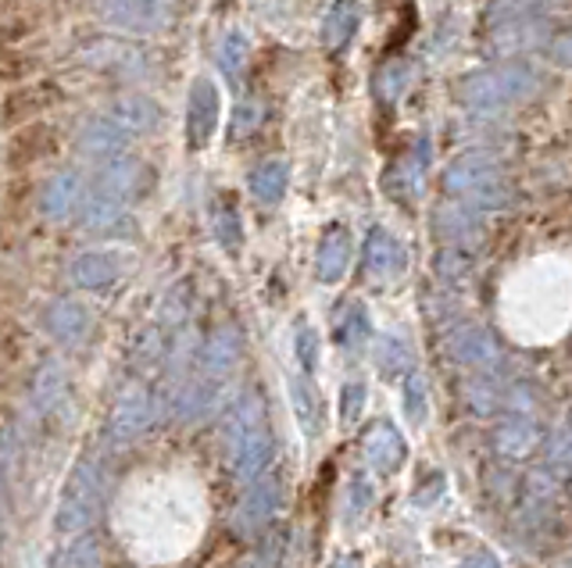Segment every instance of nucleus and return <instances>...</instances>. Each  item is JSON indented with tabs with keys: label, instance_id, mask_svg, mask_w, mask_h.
<instances>
[{
	"label": "nucleus",
	"instance_id": "f257e3e1",
	"mask_svg": "<svg viewBox=\"0 0 572 568\" xmlns=\"http://www.w3.org/2000/svg\"><path fill=\"white\" fill-rule=\"evenodd\" d=\"M226 458L237 479H258L265 476L268 461H273V433H268V408L262 393H244L226 415Z\"/></svg>",
	"mask_w": 572,
	"mask_h": 568
},
{
	"label": "nucleus",
	"instance_id": "f03ea898",
	"mask_svg": "<svg viewBox=\"0 0 572 568\" xmlns=\"http://www.w3.org/2000/svg\"><path fill=\"white\" fill-rule=\"evenodd\" d=\"M444 194L476 212H497L509 204V183L491 154L469 150L444 168Z\"/></svg>",
	"mask_w": 572,
	"mask_h": 568
},
{
	"label": "nucleus",
	"instance_id": "7ed1b4c3",
	"mask_svg": "<svg viewBox=\"0 0 572 568\" xmlns=\"http://www.w3.org/2000/svg\"><path fill=\"white\" fill-rule=\"evenodd\" d=\"M536 90H541V76H536L533 65L523 61L483 68V72H473L462 82L465 105L476 111H504L519 100H530Z\"/></svg>",
	"mask_w": 572,
	"mask_h": 568
},
{
	"label": "nucleus",
	"instance_id": "20e7f679",
	"mask_svg": "<svg viewBox=\"0 0 572 568\" xmlns=\"http://www.w3.org/2000/svg\"><path fill=\"white\" fill-rule=\"evenodd\" d=\"M97 508H100V464L93 458H82L61 493V505L55 515L58 532H87Z\"/></svg>",
	"mask_w": 572,
	"mask_h": 568
},
{
	"label": "nucleus",
	"instance_id": "39448f33",
	"mask_svg": "<svg viewBox=\"0 0 572 568\" xmlns=\"http://www.w3.org/2000/svg\"><path fill=\"white\" fill-rule=\"evenodd\" d=\"M150 179H155V172H150V165H144L140 158H129V154H122V158L105 161V168L97 172L93 194L129 204V200H137V197L147 194V189H150Z\"/></svg>",
	"mask_w": 572,
	"mask_h": 568
},
{
	"label": "nucleus",
	"instance_id": "423d86ee",
	"mask_svg": "<svg viewBox=\"0 0 572 568\" xmlns=\"http://www.w3.org/2000/svg\"><path fill=\"white\" fill-rule=\"evenodd\" d=\"M279 497H283V479L276 472L258 476L250 490L244 493V501L237 505V515H233V529L240 537H258V532L273 522V515L279 508Z\"/></svg>",
	"mask_w": 572,
	"mask_h": 568
},
{
	"label": "nucleus",
	"instance_id": "0eeeda50",
	"mask_svg": "<svg viewBox=\"0 0 572 568\" xmlns=\"http://www.w3.org/2000/svg\"><path fill=\"white\" fill-rule=\"evenodd\" d=\"M447 351L454 361H462L465 369H476L483 375H494L501 369V347L483 325H473V322L458 325V330L447 336Z\"/></svg>",
	"mask_w": 572,
	"mask_h": 568
},
{
	"label": "nucleus",
	"instance_id": "6e6552de",
	"mask_svg": "<svg viewBox=\"0 0 572 568\" xmlns=\"http://www.w3.org/2000/svg\"><path fill=\"white\" fill-rule=\"evenodd\" d=\"M218 118H223V100L211 79H197L190 86V100H187V144L190 150H200L211 144V136L218 129Z\"/></svg>",
	"mask_w": 572,
	"mask_h": 568
},
{
	"label": "nucleus",
	"instance_id": "1a4fd4ad",
	"mask_svg": "<svg viewBox=\"0 0 572 568\" xmlns=\"http://www.w3.org/2000/svg\"><path fill=\"white\" fill-rule=\"evenodd\" d=\"M105 19L126 32H158L168 22L172 0H100Z\"/></svg>",
	"mask_w": 572,
	"mask_h": 568
},
{
	"label": "nucleus",
	"instance_id": "9d476101",
	"mask_svg": "<svg viewBox=\"0 0 572 568\" xmlns=\"http://www.w3.org/2000/svg\"><path fill=\"white\" fill-rule=\"evenodd\" d=\"M155 419V404H150V393L144 386H129L122 390V398L115 401L111 411V422H108V433L115 443H129L137 440L144 429Z\"/></svg>",
	"mask_w": 572,
	"mask_h": 568
},
{
	"label": "nucleus",
	"instance_id": "9b49d317",
	"mask_svg": "<svg viewBox=\"0 0 572 568\" xmlns=\"http://www.w3.org/2000/svg\"><path fill=\"white\" fill-rule=\"evenodd\" d=\"M544 443V425L533 415H512L494 429V451L509 461H526L541 451Z\"/></svg>",
	"mask_w": 572,
	"mask_h": 568
},
{
	"label": "nucleus",
	"instance_id": "f8f14e48",
	"mask_svg": "<svg viewBox=\"0 0 572 568\" xmlns=\"http://www.w3.org/2000/svg\"><path fill=\"white\" fill-rule=\"evenodd\" d=\"M362 447H365L368 469L379 472V476H394L401 464H405V440H401V433L391 422L368 425L365 437H362Z\"/></svg>",
	"mask_w": 572,
	"mask_h": 568
},
{
	"label": "nucleus",
	"instance_id": "ddd939ff",
	"mask_svg": "<svg viewBox=\"0 0 572 568\" xmlns=\"http://www.w3.org/2000/svg\"><path fill=\"white\" fill-rule=\"evenodd\" d=\"M108 118L119 129H126L129 136H144V133H155L161 123V108L155 97L147 94H122L119 100L108 105Z\"/></svg>",
	"mask_w": 572,
	"mask_h": 568
},
{
	"label": "nucleus",
	"instance_id": "4468645a",
	"mask_svg": "<svg viewBox=\"0 0 572 568\" xmlns=\"http://www.w3.org/2000/svg\"><path fill=\"white\" fill-rule=\"evenodd\" d=\"M79 226L87 233H97V236H119V233H132V218H129L122 200L93 194V197L82 200Z\"/></svg>",
	"mask_w": 572,
	"mask_h": 568
},
{
	"label": "nucleus",
	"instance_id": "2eb2a0df",
	"mask_svg": "<svg viewBox=\"0 0 572 568\" xmlns=\"http://www.w3.org/2000/svg\"><path fill=\"white\" fill-rule=\"evenodd\" d=\"M82 208V179L76 172H58L40 189V212L50 222H65Z\"/></svg>",
	"mask_w": 572,
	"mask_h": 568
},
{
	"label": "nucleus",
	"instance_id": "dca6fc26",
	"mask_svg": "<svg viewBox=\"0 0 572 568\" xmlns=\"http://www.w3.org/2000/svg\"><path fill=\"white\" fill-rule=\"evenodd\" d=\"M129 140L132 136L105 115V118H93V123L79 133V154L82 158H93V161H111V158H122Z\"/></svg>",
	"mask_w": 572,
	"mask_h": 568
},
{
	"label": "nucleus",
	"instance_id": "f3484780",
	"mask_svg": "<svg viewBox=\"0 0 572 568\" xmlns=\"http://www.w3.org/2000/svg\"><path fill=\"white\" fill-rule=\"evenodd\" d=\"M351 265V229L333 222V226L318 239V254H315V275L323 283L344 280V272Z\"/></svg>",
	"mask_w": 572,
	"mask_h": 568
},
{
	"label": "nucleus",
	"instance_id": "a211bd4d",
	"mask_svg": "<svg viewBox=\"0 0 572 568\" xmlns=\"http://www.w3.org/2000/svg\"><path fill=\"white\" fill-rule=\"evenodd\" d=\"M362 262H365V272L373 275V280H391V275L401 272V265H405V251H401V244L383 226H376L365 236Z\"/></svg>",
	"mask_w": 572,
	"mask_h": 568
},
{
	"label": "nucleus",
	"instance_id": "6ab92c4d",
	"mask_svg": "<svg viewBox=\"0 0 572 568\" xmlns=\"http://www.w3.org/2000/svg\"><path fill=\"white\" fill-rule=\"evenodd\" d=\"M358 26H362V4H358V0H333L326 19H323V47L329 50V55L344 50L351 40H355Z\"/></svg>",
	"mask_w": 572,
	"mask_h": 568
},
{
	"label": "nucleus",
	"instance_id": "aec40b11",
	"mask_svg": "<svg viewBox=\"0 0 572 568\" xmlns=\"http://www.w3.org/2000/svg\"><path fill=\"white\" fill-rule=\"evenodd\" d=\"M240 358V336L237 330H218L208 336L205 351H200V369H205V379H211V383H223V379L233 372V365H237Z\"/></svg>",
	"mask_w": 572,
	"mask_h": 568
},
{
	"label": "nucleus",
	"instance_id": "412c9836",
	"mask_svg": "<svg viewBox=\"0 0 572 568\" xmlns=\"http://www.w3.org/2000/svg\"><path fill=\"white\" fill-rule=\"evenodd\" d=\"M47 330L58 343H79L90 333V312L79 301H55L47 307Z\"/></svg>",
	"mask_w": 572,
	"mask_h": 568
},
{
	"label": "nucleus",
	"instance_id": "4be33fe9",
	"mask_svg": "<svg viewBox=\"0 0 572 568\" xmlns=\"http://www.w3.org/2000/svg\"><path fill=\"white\" fill-rule=\"evenodd\" d=\"M122 275L119 257L108 254V251H87L79 254L72 262V283L82 290H100V286H111L115 280Z\"/></svg>",
	"mask_w": 572,
	"mask_h": 568
},
{
	"label": "nucleus",
	"instance_id": "5701e85b",
	"mask_svg": "<svg viewBox=\"0 0 572 568\" xmlns=\"http://www.w3.org/2000/svg\"><path fill=\"white\" fill-rule=\"evenodd\" d=\"M286 390H290V408H294V419L300 425V433H305L308 440H315L318 433H323V401H318V393L312 390L308 379H290Z\"/></svg>",
	"mask_w": 572,
	"mask_h": 568
},
{
	"label": "nucleus",
	"instance_id": "b1692460",
	"mask_svg": "<svg viewBox=\"0 0 572 568\" xmlns=\"http://www.w3.org/2000/svg\"><path fill=\"white\" fill-rule=\"evenodd\" d=\"M286 186H290V168L276 158L262 161L255 172H250V194H255V200L265 204V208H276V204L286 197Z\"/></svg>",
	"mask_w": 572,
	"mask_h": 568
},
{
	"label": "nucleus",
	"instance_id": "393cba45",
	"mask_svg": "<svg viewBox=\"0 0 572 568\" xmlns=\"http://www.w3.org/2000/svg\"><path fill=\"white\" fill-rule=\"evenodd\" d=\"M423 165H426V154H408V158H401L397 165L386 168L383 186L401 200H408V197L415 200L418 189H423Z\"/></svg>",
	"mask_w": 572,
	"mask_h": 568
},
{
	"label": "nucleus",
	"instance_id": "a878e982",
	"mask_svg": "<svg viewBox=\"0 0 572 568\" xmlns=\"http://www.w3.org/2000/svg\"><path fill=\"white\" fill-rule=\"evenodd\" d=\"M436 229H441V236L451 239V244L465 247L469 239L480 236V215L476 208H469V204H451V208L436 215Z\"/></svg>",
	"mask_w": 572,
	"mask_h": 568
},
{
	"label": "nucleus",
	"instance_id": "bb28decb",
	"mask_svg": "<svg viewBox=\"0 0 572 568\" xmlns=\"http://www.w3.org/2000/svg\"><path fill=\"white\" fill-rule=\"evenodd\" d=\"M211 226H215L218 244H223L229 254H237V251H240V244H244V226H240L237 204H233L229 197L215 200V208H211Z\"/></svg>",
	"mask_w": 572,
	"mask_h": 568
},
{
	"label": "nucleus",
	"instance_id": "cd10ccee",
	"mask_svg": "<svg viewBox=\"0 0 572 568\" xmlns=\"http://www.w3.org/2000/svg\"><path fill=\"white\" fill-rule=\"evenodd\" d=\"M376 369H379V375H386V379L412 375V347H408L405 340H397V336H379Z\"/></svg>",
	"mask_w": 572,
	"mask_h": 568
},
{
	"label": "nucleus",
	"instance_id": "c85d7f7f",
	"mask_svg": "<svg viewBox=\"0 0 572 568\" xmlns=\"http://www.w3.org/2000/svg\"><path fill=\"white\" fill-rule=\"evenodd\" d=\"M247 58H250V43L244 32H226V40L218 43V68H223V76L229 82H240Z\"/></svg>",
	"mask_w": 572,
	"mask_h": 568
},
{
	"label": "nucleus",
	"instance_id": "c756f323",
	"mask_svg": "<svg viewBox=\"0 0 572 568\" xmlns=\"http://www.w3.org/2000/svg\"><path fill=\"white\" fill-rule=\"evenodd\" d=\"M368 333H373V325H368L365 307L358 301H351L347 312H344V322H341V343H344L347 351H362Z\"/></svg>",
	"mask_w": 572,
	"mask_h": 568
},
{
	"label": "nucleus",
	"instance_id": "7c9ffc66",
	"mask_svg": "<svg viewBox=\"0 0 572 568\" xmlns=\"http://www.w3.org/2000/svg\"><path fill=\"white\" fill-rule=\"evenodd\" d=\"M283 558H286V532L273 529L265 532V540L258 543L255 555L244 561V568H283Z\"/></svg>",
	"mask_w": 572,
	"mask_h": 568
},
{
	"label": "nucleus",
	"instance_id": "2f4dec72",
	"mask_svg": "<svg viewBox=\"0 0 572 568\" xmlns=\"http://www.w3.org/2000/svg\"><path fill=\"white\" fill-rule=\"evenodd\" d=\"M368 508H373V487L365 479H351V490H347V505H344V522H362Z\"/></svg>",
	"mask_w": 572,
	"mask_h": 568
},
{
	"label": "nucleus",
	"instance_id": "473e14b6",
	"mask_svg": "<svg viewBox=\"0 0 572 568\" xmlns=\"http://www.w3.org/2000/svg\"><path fill=\"white\" fill-rule=\"evenodd\" d=\"M405 411H408V419L415 425H423L426 422V379L412 372L405 379Z\"/></svg>",
	"mask_w": 572,
	"mask_h": 568
},
{
	"label": "nucleus",
	"instance_id": "72a5a7b5",
	"mask_svg": "<svg viewBox=\"0 0 572 568\" xmlns=\"http://www.w3.org/2000/svg\"><path fill=\"white\" fill-rule=\"evenodd\" d=\"M61 390H65V372H61L58 365H47V369L37 375V404H40V408L58 404Z\"/></svg>",
	"mask_w": 572,
	"mask_h": 568
},
{
	"label": "nucleus",
	"instance_id": "f704fd0d",
	"mask_svg": "<svg viewBox=\"0 0 572 568\" xmlns=\"http://www.w3.org/2000/svg\"><path fill=\"white\" fill-rule=\"evenodd\" d=\"M294 351H297V361H300V369L305 372H315V361H318V336L308 322H300L297 325V333H294Z\"/></svg>",
	"mask_w": 572,
	"mask_h": 568
},
{
	"label": "nucleus",
	"instance_id": "c9c22d12",
	"mask_svg": "<svg viewBox=\"0 0 572 568\" xmlns=\"http://www.w3.org/2000/svg\"><path fill=\"white\" fill-rule=\"evenodd\" d=\"M362 411H365V386L362 383H347L341 390V419L351 425V422L362 419Z\"/></svg>",
	"mask_w": 572,
	"mask_h": 568
},
{
	"label": "nucleus",
	"instance_id": "e433bc0d",
	"mask_svg": "<svg viewBox=\"0 0 572 568\" xmlns=\"http://www.w3.org/2000/svg\"><path fill=\"white\" fill-rule=\"evenodd\" d=\"M258 118H262L258 105H240L237 115H233V140H244V136L255 133L258 129Z\"/></svg>",
	"mask_w": 572,
	"mask_h": 568
},
{
	"label": "nucleus",
	"instance_id": "4c0bfd02",
	"mask_svg": "<svg viewBox=\"0 0 572 568\" xmlns=\"http://www.w3.org/2000/svg\"><path fill=\"white\" fill-rule=\"evenodd\" d=\"M444 493V476L441 472H430V479H426V483L423 487H418L415 493H412V501L418 505V508H430L433 501H436V497H441Z\"/></svg>",
	"mask_w": 572,
	"mask_h": 568
},
{
	"label": "nucleus",
	"instance_id": "58836bf2",
	"mask_svg": "<svg viewBox=\"0 0 572 568\" xmlns=\"http://www.w3.org/2000/svg\"><path fill=\"white\" fill-rule=\"evenodd\" d=\"M551 61L562 65V68H572V29L562 32V37L551 43Z\"/></svg>",
	"mask_w": 572,
	"mask_h": 568
},
{
	"label": "nucleus",
	"instance_id": "ea45409f",
	"mask_svg": "<svg viewBox=\"0 0 572 568\" xmlns=\"http://www.w3.org/2000/svg\"><path fill=\"white\" fill-rule=\"evenodd\" d=\"M462 568H501V561H497V555H491V550H480V555L465 558Z\"/></svg>",
	"mask_w": 572,
	"mask_h": 568
},
{
	"label": "nucleus",
	"instance_id": "a19ab883",
	"mask_svg": "<svg viewBox=\"0 0 572 568\" xmlns=\"http://www.w3.org/2000/svg\"><path fill=\"white\" fill-rule=\"evenodd\" d=\"M4 511H8V490H4V464H0V537H4Z\"/></svg>",
	"mask_w": 572,
	"mask_h": 568
},
{
	"label": "nucleus",
	"instance_id": "79ce46f5",
	"mask_svg": "<svg viewBox=\"0 0 572 568\" xmlns=\"http://www.w3.org/2000/svg\"><path fill=\"white\" fill-rule=\"evenodd\" d=\"M333 568H362V558L358 555H347V558H341Z\"/></svg>",
	"mask_w": 572,
	"mask_h": 568
}]
</instances>
